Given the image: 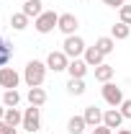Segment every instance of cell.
Wrapping results in <instances>:
<instances>
[{
	"label": "cell",
	"mask_w": 131,
	"mask_h": 134,
	"mask_svg": "<svg viewBox=\"0 0 131 134\" xmlns=\"http://www.w3.org/2000/svg\"><path fill=\"white\" fill-rule=\"evenodd\" d=\"M3 121H5V124H10V126H18V124H23V114H21L18 108H5Z\"/></svg>",
	"instance_id": "2e32d148"
},
{
	"label": "cell",
	"mask_w": 131,
	"mask_h": 134,
	"mask_svg": "<svg viewBox=\"0 0 131 134\" xmlns=\"http://www.w3.org/2000/svg\"><path fill=\"white\" fill-rule=\"evenodd\" d=\"M95 47H98L103 54H111L113 47H116V39H113V36H100L98 41H95Z\"/></svg>",
	"instance_id": "44dd1931"
},
{
	"label": "cell",
	"mask_w": 131,
	"mask_h": 134,
	"mask_svg": "<svg viewBox=\"0 0 131 134\" xmlns=\"http://www.w3.org/2000/svg\"><path fill=\"white\" fill-rule=\"evenodd\" d=\"M111 77H113V67L111 65H103L100 67H95V80H100V83H111Z\"/></svg>",
	"instance_id": "ac0fdd59"
},
{
	"label": "cell",
	"mask_w": 131,
	"mask_h": 134,
	"mask_svg": "<svg viewBox=\"0 0 131 134\" xmlns=\"http://www.w3.org/2000/svg\"><path fill=\"white\" fill-rule=\"evenodd\" d=\"M103 100L111 106V108H118L121 103H123V90L118 88V85H113V83H103Z\"/></svg>",
	"instance_id": "5b68a950"
},
{
	"label": "cell",
	"mask_w": 131,
	"mask_h": 134,
	"mask_svg": "<svg viewBox=\"0 0 131 134\" xmlns=\"http://www.w3.org/2000/svg\"><path fill=\"white\" fill-rule=\"evenodd\" d=\"M129 34H131V26L129 23H121V21L111 29V36H113V39H129Z\"/></svg>",
	"instance_id": "603a6c76"
},
{
	"label": "cell",
	"mask_w": 131,
	"mask_h": 134,
	"mask_svg": "<svg viewBox=\"0 0 131 134\" xmlns=\"http://www.w3.org/2000/svg\"><path fill=\"white\" fill-rule=\"evenodd\" d=\"M10 26H13L16 31H23V29L28 26V16H26L23 10H21V13H13V16H10Z\"/></svg>",
	"instance_id": "7402d4cb"
},
{
	"label": "cell",
	"mask_w": 131,
	"mask_h": 134,
	"mask_svg": "<svg viewBox=\"0 0 131 134\" xmlns=\"http://www.w3.org/2000/svg\"><path fill=\"white\" fill-rule=\"evenodd\" d=\"M103 5H111V8H123L126 0H103Z\"/></svg>",
	"instance_id": "83f0119b"
},
{
	"label": "cell",
	"mask_w": 131,
	"mask_h": 134,
	"mask_svg": "<svg viewBox=\"0 0 131 134\" xmlns=\"http://www.w3.org/2000/svg\"><path fill=\"white\" fill-rule=\"evenodd\" d=\"M118 16H121V23H129V26H131V5L118 8Z\"/></svg>",
	"instance_id": "cb8c5ba5"
},
{
	"label": "cell",
	"mask_w": 131,
	"mask_h": 134,
	"mask_svg": "<svg viewBox=\"0 0 131 134\" xmlns=\"http://www.w3.org/2000/svg\"><path fill=\"white\" fill-rule=\"evenodd\" d=\"M85 41H82L80 36L75 34V36H64V44H62V52H64L69 59H80V54H85Z\"/></svg>",
	"instance_id": "277c9868"
},
{
	"label": "cell",
	"mask_w": 131,
	"mask_h": 134,
	"mask_svg": "<svg viewBox=\"0 0 131 134\" xmlns=\"http://www.w3.org/2000/svg\"><path fill=\"white\" fill-rule=\"evenodd\" d=\"M21 10H23L28 18H39L41 13H44V3H41V0H26Z\"/></svg>",
	"instance_id": "4fadbf2b"
},
{
	"label": "cell",
	"mask_w": 131,
	"mask_h": 134,
	"mask_svg": "<svg viewBox=\"0 0 131 134\" xmlns=\"http://www.w3.org/2000/svg\"><path fill=\"white\" fill-rule=\"evenodd\" d=\"M85 126H87V124H85V119H82V116H72L69 121H67V132H69V134H82V132H85Z\"/></svg>",
	"instance_id": "e0dca14e"
},
{
	"label": "cell",
	"mask_w": 131,
	"mask_h": 134,
	"mask_svg": "<svg viewBox=\"0 0 131 134\" xmlns=\"http://www.w3.org/2000/svg\"><path fill=\"white\" fill-rule=\"evenodd\" d=\"M90 134H113V129H108L105 124H100V126H95V129H93Z\"/></svg>",
	"instance_id": "4316f807"
},
{
	"label": "cell",
	"mask_w": 131,
	"mask_h": 134,
	"mask_svg": "<svg viewBox=\"0 0 131 134\" xmlns=\"http://www.w3.org/2000/svg\"><path fill=\"white\" fill-rule=\"evenodd\" d=\"M77 26H80V21H77L75 13H62V16H59V23H57V29L64 34V36H75Z\"/></svg>",
	"instance_id": "52a82bcc"
},
{
	"label": "cell",
	"mask_w": 131,
	"mask_h": 134,
	"mask_svg": "<svg viewBox=\"0 0 131 134\" xmlns=\"http://www.w3.org/2000/svg\"><path fill=\"white\" fill-rule=\"evenodd\" d=\"M13 59V44H8L0 36V67H8V62Z\"/></svg>",
	"instance_id": "9a60e30c"
},
{
	"label": "cell",
	"mask_w": 131,
	"mask_h": 134,
	"mask_svg": "<svg viewBox=\"0 0 131 134\" xmlns=\"http://www.w3.org/2000/svg\"><path fill=\"white\" fill-rule=\"evenodd\" d=\"M82 59L87 62V67H100V65H103V59H105V54H103L98 47H87L85 54H82Z\"/></svg>",
	"instance_id": "8fae6325"
},
{
	"label": "cell",
	"mask_w": 131,
	"mask_h": 134,
	"mask_svg": "<svg viewBox=\"0 0 131 134\" xmlns=\"http://www.w3.org/2000/svg\"><path fill=\"white\" fill-rule=\"evenodd\" d=\"M18 103H21V93L18 90H5L3 93V106L5 108H16Z\"/></svg>",
	"instance_id": "d6986e66"
},
{
	"label": "cell",
	"mask_w": 131,
	"mask_h": 134,
	"mask_svg": "<svg viewBox=\"0 0 131 134\" xmlns=\"http://www.w3.org/2000/svg\"><path fill=\"white\" fill-rule=\"evenodd\" d=\"M16 132H18L16 126H10V124H5V121L0 119V134H16Z\"/></svg>",
	"instance_id": "484cf974"
},
{
	"label": "cell",
	"mask_w": 131,
	"mask_h": 134,
	"mask_svg": "<svg viewBox=\"0 0 131 134\" xmlns=\"http://www.w3.org/2000/svg\"><path fill=\"white\" fill-rule=\"evenodd\" d=\"M46 70H49V67L44 65V62L31 59V62L26 65V70H23L26 85H28V88H41V85H44V77H46Z\"/></svg>",
	"instance_id": "6da1fadb"
},
{
	"label": "cell",
	"mask_w": 131,
	"mask_h": 134,
	"mask_svg": "<svg viewBox=\"0 0 131 134\" xmlns=\"http://www.w3.org/2000/svg\"><path fill=\"white\" fill-rule=\"evenodd\" d=\"M82 119H85V124L90 126V129H95L103 124V111H100L98 106H87L85 111H82Z\"/></svg>",
	"instance_id": "9c48e42d"
},
{
	"label": "cell",
	"mask_w": 131,
	"mask_h": 134,
	"mask_svg": "<svg viewBox=\"0 0 131 134\" xmlns=\"http://www.w3.org/2000/svg\"><path fill=\"white\" fill-rule=\"evenodd\" d=\"M67 72H69V77H85L87 75V62L85 59H69Z\"/></svg>",
	"instance_id": "7c38bea8"
},
{
	"label": "cell",
	"mask_w": 131,
	"mask_h": 134,
	"mask_svg": "<svg viewBox=\"0 0 131 134\" xmlns=\"http://www.w3.org/2000/svg\"><path fill=\"white\" fill-rule=\"evenodd\" d=\"M67 90H69V96H82V93H85V80H82V77H69Z\"/></svg>",
	"instance_id": "ffe728a7"
},
{
	"label": "cell",
	"mask_w": 131,
	"mask_h": 134,
	"mask_svg": "<svg viewBox=\"0 0 131 134\" xmlns=\"http://www.w3.org/2000/svg\"><path fill=\"white\" fill-rule=\"evenodd\" d=\"M3 116H5V108H3V106H0V119H3Z\"/></svg>",
	"instance_id": "f546056e"
},
{
	"label": "cell",
	"mask_w": 131,
	"mask_h": 134,
	"mask_svg": "<svg viewBox=\"0 0 131 134\" xmlns=\"http://www.w3.org/2000/svg\"><path fill=\"white\" fill-rule=\"evenodd\" d=\"M26 132L36 134L39 129H41V108L39 106H28L26 111H23V124H21Z\"/></svg>",
	"instance_id": "3957f363"
},
{
	"label": "cell",
	"mask_w": 131,
	"mask_h": 134,
	"mask_svg": "<svg viewBox=\"0 0 131 134\" xmlns=\"http://www.w3.org/2000/svg\"><path fill=\"white\" fill-rule=\"evenodd\" d=\"M21 83V75H18L13 67H0V88L5 90H16Z\"/></svg>",
	"instance_id": "8992f818"
},
{
	"label": "cell",
	"mask_w": 131,
	"mask_h": 134,
	"mask_svg": "<svg viewBox=\"0 0 131 134\" xmlns=\"http://www.w3.org/2000/svg\"><path fill=\"white\" fill-rule=\"evenodd\" d=\"M113 134H131V129H116Z\"/></svg>",
	"instance_id": "f1b7e54d"
},
{
	"label": "cell",
	"mask_w": 131,
	"mask_h": 134,
	"mask_svg": "<svg viewBox=\"0 0 131 134\" xmlns=\"http://www.w3.org/2000/svg\"><path fill=\"white\" fill-rule=\"evenodd\" d=\"M23 3H26V0H23Z\"/></svg>",
	"instance_id": "4dcf8cb0"
},
{
	"label": "cell",
	"mask_w": 131,
	"mask_h": 134,
	"mask_svg": "<svg viewBox=\"0 0 131 134\" xmlns=\"http://www.w3.org/2000/svg\"><path fill=\"white\" fill-rule=\"evenodd\" d=\"M57 23H59V13H54V10H44L39 18H33V26L39 34H51L57 29Z\"/></svg>",
	"instance_id": "7a4b0ae2"
},
{
	"label": "cell",
	"mask_w": 131,
	"mask_h": 134,
	"mask_svg": "<svg viewBox=\"0 0 131 134\" xmlns=\"http://www.w3.org/2000/svg\"><path fill=\"white\" fill-rule=\"evenodd\" d=\"M67 65H69V57L64 52H49V57H46V67L49 70L62 72V70H67Z\"/></svg>",
	"instance_id": "ba28073f"
},
{
	"label": "cell",
	"mask_w": 131,
	"mask_h": 134,
	"mask_svg": "<svg viewBox=\"0 0 131 134\" xmlns=\"http://www.w3.org/2000/svg\"><path fill=\"white\" fill-rule=\"evenodd\" d=\"M118 111L123 114V119H131V100L126 98V100H123V103H121V106H118Z\"/></svg>",
	"instance_id": "d4e9b609"
},
{
	"label": "cell",
	"mask_w": 131,
	"mask_h": 134,
	"mask_svg": "<svg viewBox=\"0 0 131 134\" xmlns=\"http://www.w3.org/2000/svg\"><path fill=\"white\" fill-rule=\"evenodd\" d=\"M26 98H28L31 106H39V108H41V106L46 103V90H44V88H28Z\"/></svg>",
	"instance_id": "5bb4252c"
},
{
	"label": "cell",
	"mask_w": 131,
	"mask_h": 134,
	"mask_svg": "<svg viewBox=\"0 0 131 134\" xmlns=\"http://www.w3.org/2000/svg\"><path fill=\"white\" fill-rule=\"evenodd\" d=\"M103 124L116 132V129H121V124H123V114H121L118 108H108V111H103Z\"/></svg>",
	"instance_id": "30bf717a"
}]
</instances>
